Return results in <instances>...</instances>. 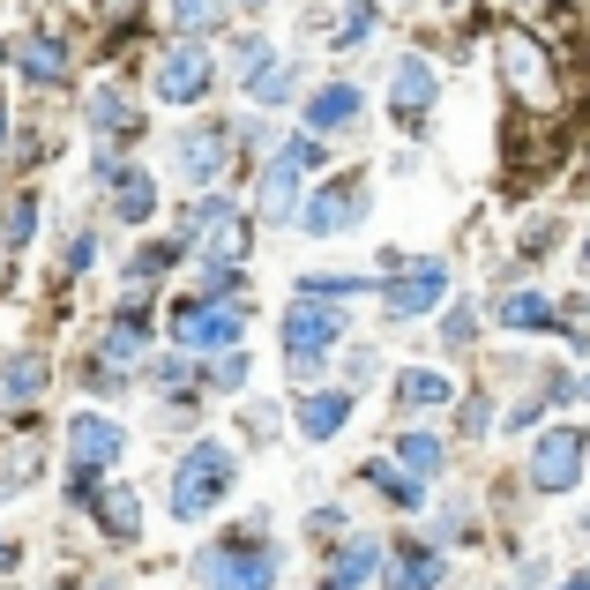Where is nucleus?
I'll return each instance as SVG.
<instances>
[{
    "instance_id": "obj_16",
    "label": "nucleus",
    "mask_w": 590,
    "mask_h": 590,
    "mask_svg": "<svg viewBox=\"0 0 590 590\" xmlns=\"http://www.w3.org/2000/svg\"><path fill=\"white\" fill-rule=\"evenodd\" d=\"M381 576V539H367V531H359V539H344L337 546V568H329V583L337 590H359V583H374Z\"/></svg>"
},
{
    "instance_id": "obj_36",
    "label": "nucleus",
    "mask_w": 590,
    "mask_h": 590,
    "mask_svg": "<svg viewBox=\"0 0 590 590\" xmlns=\"http://www.w3.org/2000/svg\"><path fill=\"white\" fill-rule=\"evenodd\" d=\"M8 560H15V546H8V539H0V568H8Z\"/></svg>"
},
{
    "instance_id": "obj_5",
    "label": "nucleus",
    "mask_w": 590,
    "mask_h": 590,
    "mask_svg": "<svg viewBox=\"0 0 590 590\" xmlns=\"http://www.w3.org/2000/svg\"><path fill=\"white\" fill-rule=\"evenodd\" d=\"M314 165H322V142H314V135H292V142L269 158V172H262V217H269V224L299 217V180Z\"/></svg>"
},
{
    "instance_id": "obj_24",
    "label": "nucleus",
    "mask_w": 590,
    "mask_h": 590,
    "mask_svg": "<svg viewBox=\"0 0 590 590\" xmlns=\"http://www.w3.org/2000/svg\"><path fill=\"white\" fill-rule=\"evenodd\" d=\"M359 478H367L374 494H389V501H396V508H419V501H426V478H404V471H396V464H367V471H359Z\"/></svg>"
},
{
    "instance_id": "obj_14",
    "label": "nucleus",
    "mask_w": 590,
    "mask_h": 590,
    "mask_svg": "<svg viewBox=\"0 0 590 590\" xmlns=\"http://www.w3.org/2000/svg\"><path fill=\"white\" fill-rule=\"evenodd\" d=\"M433 68H426V60H404V68H396V90H389V113H396V127H419L426 113H433Z\"/></svg>"
},
{
    "instance_id": "obj_32",
    "label": "nucleus",
    "mask_w": 590,
    "mask_h": 590,
    "mask_svg": "<svg viewBox=\"0 0 590 590\" xmlns=\"http://www.w3.org/2000/svg\"><path fill=\"white\" fill-rule=\"evenodd\" d=\"M269 60H277V53H269V38H247L240 45V60H232V76H240V83H262V68H269Z\"/></svg>"
},
{
    "instance_id": "obj_38",
    "label": "nucleus",
    "mask_w": 590,
    "mask_h": 590,
    "mask_svg": "<svg viewBox=\"0 0 590 590\" xmlns=\"http://www.w3.org/2000/svg\"><path fill=\"white\" fill-rule=\"evenodd\" d=\"M583 404H590V374H583Z\"/></svg>"
},
{
    "instance_id": "obj_17",
    "label": "nucleus",
    "mask_w": 590,
    "mask_h": 590,
    "mask_svg": "<svg viewBox=\"0 0 590 590\" xmlns=\"http://www.w3.org/2000/svg\"><path fill=\"white\" fill-rule=\"evenodd\" d=\"M38 389H45V359H38V351H15V359L0 367V419H8L15 404H31Z\"/></svg>"
},
{
    "instance_id": "obj_19",
    "label": "nucleus",
    "mask_w": 590,
    "mask_h": 590,
    "mask_svg": "<svg viewBox=\"0 0 590 590\" xmlns=\"http://www.w3.org/2000/svg\"><path fill=\"white\" fill-rule=\"evenodd\" d=\"M97 501V523L113 531V539H142V501L127 494V486H105V494H90Z\"/></svg>"
},
{
    "instance_id": "obj_35",
    "label": "nucleus",
    "mask_w": 590,
    "mask_h": 590,
    "mask_svg": "<svg viewBox=\"0 0 590 590\" xmlns=\"http://www.w3.org/2000/svg\"><path fill=\"white\" fill-rule=\"evenodd\" d=\"M560 590H590V576H568V583H560Z\"/></svg>"
},
{
    "instance_id": "obj_2",
    "label": "nucleus",
    "mask_w": 590,
    "mask_h": 590,
    "mask_svg": "<svg viewBox=\"0 0 590 590\" xmlns=\"http://www.w3.org/2000/svg\"><path fill=\"white\" fill-rule=\"evenodd\" d=\"M247 337V299L210 292V299H180L172 306V344L180 351H210V344H240Z\"/></svg>"
},
{
    "instance_id": "obj_20",
    "label": "nucleus",
    "mask_w": 590,
    "mask_h": 590,
    "mask_svg": "<svg viewBox=\"0 0 590 590\" xmlns=\"http://www.w3.org/2000/svg\"><path fill=\"white\" fill-rule=\"evenodd\" d=\"M441 583V553L433 546H404L396 568H389V590H433Z\"/></svg>"
},
{
    "instance_id": "obj_33",
    "label": "nucleus",
    "mask_w": 590,
    "mask_h": 590,
    "mask_svg": "<svg viewBox=\"0 0 590 590\" xmlns=\"http://www.w3.org/2000/svg\"><path fill=\"white\" fill-rule=\"evenodd\" d=\"M210 381H217V389H247V351L232 344V359H217V367H210Z\"/></svg>"
},
{
    "instance_id": "obj_39",
    "label": "nucleus",
    "mask_w": 590,
    "mask_h": 590,
    "mask_svg": "<svg viewBox=\"0 0 590 590\" xmlns=\"http://www.w3.org/2000/svg\"><path fill=\"white\" fill-rule=\"evenodd\" d=\"M322 590H337V583H322Z\"/></svg>"
},
{
    "instance_id": "obj_15",
    "label": "nucleus",
    "mask_w": 590,
    "mask_h": 590,
    "mask_svg": "<svg viewBox=\"0 0 590 590\" xmlns=\"http://www.w3.org/2000/svg\"><path fill=\"white\" fill-rule=\"evenodd\" d=\"M501 60H508V83L523 90V97H546V45H539V38L508 31V38H501Z\"/></svg>"
},
{
    "instance_id": "obj_12",
    "label": "nucleus",
    "mask_w": 590,
    "mask_h": 590,
    "mask_svg": "<svg viewBox=\"0 0 590 590\" xmlns=\"http://www.w3.org/2000/svg\"><path fill=\"white\" fill-rule=\"evenodd\" d=\"M210 53H203V45H180V53H165V60H158V97H165V105H195V97H203V90H210Z\"/></svg>"
},
{
    "instance_id": "obj_18",
    "label": "nucleus",
    "mask_w": 590,
    "mask_h": 590,
    "mask_svg": "<svg viewBox=\"0 0 590 590\" xmlns=\"http://www.w3.org/2000/svg\"><path fill=\"white\" fill-rule=\"evenodd\" d=\"M351 419V396H299V441H337Z\"/></svg>"
},
{
    "instance_id": "obj_25",
    "label": "nucleus",
    "mask_w": 590,
    "mask_h": 590,
    "mask_svg": "<svg viewBox=\"0 0 590 590\" xmlns=\"http://www.w3.org/2000/svg\"><path fill=\"white\" fill-rule=\"evenodd\" d=\"M23 76H31V83H60V76H68V53H60V45L45 38H23Z\"/></svg>"
},
{
    "instance_id": "obj_8",
    "label": "nucleus",
    "mask_w": 590,
    "mask_h": 590,
    "mask_svg": "<svg viewBox=\"0 0 590 590\" xmlns=\"http://www.w3.org/2000/svg\"><path fill=\"white\" fill-rule=\"evenodd\" d=\"M531 478H539L546 494H568V486L583 478V433H576V426H546V433L531 441Z\"/></svg>"
},
{
    "instance_id": "obj_10",
    "label": "nucleus",
    "mask_w": 590,
    "mask_h": 590,
    "mask_svg": "<svg viewBox=\"0 0 590 590\" xmlns=\"http://www.w3.org/2000/svg\"><path fill=\"white\" fill-rule=\"evenodd\" d=\"M120 449H127L120 419H105V412H83V419H68V464H76V471L120 464Z\"/></svg>"
},
{
    "instance_id": "obj_29",
    "label": "nucleus",
    "mask_w": 590,
    "mask_h": 590,
    "mask_svg": "<svg viewBox=\"0 0 590 590\" xmlns=\"http://www.w3.org/2000/svg\"><path fill=\"white\" fill-rule=\"evenodd\" d=\"M292 90H299V68H292V60H269L262 83H254V97H262V105H285Z\"/></svg>"
},
{
    "instance_id": "obj_37",
    "label": "nucleus",
    "mask_w": 590,
    "mask_h": 590,
    "mask_svg": "<svg viewBox=\"0 0 590 590\" xmlns=\"http://www.w3.org/2000/svg\"><path fill=\"white\" fill-rule=\"evenodd\" d=\"M583 269H590V232H583Z\"/></svg>"
},
{
    "instance_id": "obj_4",
    "label": "nucleus",
    "mask_w": 590,
    "mask_h": 590,
    "mask_svg": "<svg viewBox=\"0 0 590 590\" xmlns=\"http://www.w3.org/2000/svg\"><path fill=\"white\" fill-rule=\"evenodd\" d=\"M277 546L262 539H232V546H210L203 553V590H269L277 583Z\"/></svg>"
},
{
    "instance_id": "obj_23",
    "label": "nucleus",
    "mask_w": 590,
    "mask_h": 590,
    "mask_svg": "<svg viewBox=\"0 0 590 590\" xmlns=\"http://www.w3.org/2000/svg\"><path fill=\"white\" fill-rule=\"evenodd\" d=\"M113 203H120L127 224H142V217L158 210V187H150V172H142V165H127V172H120V187H113Z\"/></svg>"
},
{
    "instance_id": "obj_30",
    "label": "nucleus",
    "mask_w": 590,
    "mask_h": 590,
    "mask_svg": "<svg viewBox=\"0 0 590 590\" xmlns=\"http://www.w3.org/2000/svg\"><path fill=\"white\" fill-rule=\"evenodd\" d=\"M299 292H374V277L367 269L359 277L351 269H314V277H299Z\"/></svg>"
},
{
    "instance_id": "obj_27",
    "label": "nucleus",
    "mask_w": 590,
    "mask_h": 590,
    "mask_svg": "<svg viewBox=\"0 0 590 590\" xmlns=\"http://www.w3.org/2000/svg\"><path fill=\"white\" fill-rule=\"evenodd\" d=\"M396 464L412 471V478H433V471H441V441H433V433H404V441H396Z\"/></svg>"
},
{
    "instance_id": "obj_26",
    "label": "nucleus",
    "mask_w": 590,
    "mask_h": 590,
    "mask_svg": "<svg viewBox=\"0 0 590 590\" xmlns=\"http://www.w3.org/2000/svg\"><path fill=\"white\" fill-rule=\"evenodd\" d=\"M90 127H105V135H127V127H135V105H127L113 83L90 90Z\"/></svg>"
},
{
    "instance_id": "obj_13",
    "label": "nucleus",
    "mask_w": 590,
    "mask_h": 590,
    "mask_svg": "<svg viewBox=\"0 0 590 590\" xmlns=\"http://www.w3.org/2000/svg\"><path fill=\"white\" fill-rule=\"evenodd\" d=\"M359 113H367V90L359 83H329L306 97V127L314 135H344V127H359Z\"/></svg>"
},
{
    "instance_id": "obj_7",
    "label": "nucleus",
    "mask_w": 590,
    "mask_h": 590,
    "mask_svg": "<svg viewBox=\"0 0 590 590\" xmlns=\"http://www.w3.org/2000/svg\"><path fill=\"white\" fill-rule=\"evenodd\" d=\"M351 217H367V187H359V172H344V180H329L306 210H299V232L306 240H337Z\"/></svg>"
},
{
    "instance_id": "obj_9",
    "label": "nucleus",
    "mask_w": 590,
    "mask_h": 590,
    "mask_svg": "<svg viewBox=\"0 0 590 590\" xmlns=\"http://www.w3.org/2000/svg\"><path fill=\"white\" fill-rule=\"evenodd\" d=\"M224 158H232V127H217V120H195L172 142V165H180V180H195V187L224 180Z\"/></svg>"
},
{
    "instance_id": "obj_21",
    "label": "nucleus",
    "mask_w": 590,
    "mask_h": 590,
    "mask_svg": "<svg viewBox=\"0 0 590 590\" xmlns=\"http://www.w3.org/2000/svg\"><path fill=\"white\" fill-rule=\"evenodd\" d=\"M396 396H404L412 412H441V404L456 396V381H449V374H433V367H412V374L396 381Z\"/></svg>"
},
{
    "instance_id": "obj_22",
    "label": "nucleus",
    "mask_w": 590,
    "mask_h": 590,
    "mask_svg": "<svg viewBox=\"0 0 590 590\" xmlns=\"http://www.w3.org/2000/svg\"><path fill=\"white\" fill-rule=\"evenodd\" d=\"M501 322H508V329H553V322H560V306H553L546 292H508L501 299Z\"/></svg>"
},
{
    "instance_id": "obj_1",
    "label": "nucleus",
    "mask_w": 590,
    "mask_h": 590,
    "mask_svg": "<svg viewBox=\"0 0 590 590\" xmlns=\"http://www.w3.org/2000/svg\"><path fill=\"white\" fill-rule=\"evenodd\" d=\"M232 449L224 441H195L187 456H180V471H172V516L180 523H203L224 494H232Z\"/></svg>"
},
{
    "instance_id": "obj_6",
    "label": "nucleus",
    "mask_w": 590,
    "mask_h": 590,
    "mask_svg": "<svg viewBox=\"0 0 590 590\" xmlns=\"http://www.w3.org/2000/svg\"><path fill=\"white\" fill-rule=\"evenodd\" d=\"M180 247H210V254H247V217L224 195H203L195 210H180Z\"/></svg>"
},
{
    "instance_id": "obj_28",
    "label": "nucleus",
    "mask_w": 590,
    "mask_h": 590,
    "mask_svg": "<svg viewBox=\"0 0 590 590\" xmlns=\"http://www.w3.org/2000/svg\"><path fill=\"white\" fill-rule=\"evenodd\" d=\"M165 8H172L180 31H217L224 23V0H165Z\"/></svg>"
},
{
    "instance_id": "obj_11",
    "label": "nucleus",
    "mask_w": 590,
    "mask_h": 590,
    "mask_svg": "<svg viewBox=\"0 0 590 590\" xmlns=\"http://www.w3.org/2000/svg\"><path fill=\"white\" fill-rule=\"evenodd\" d=\"M381 299H389V314H404V322H412V314H433V306L449 299V262H412Z\"/></svg>"
},
{
    "instance_id": "obj_31",
    "label": "nucleus",
    "mask_w": 590,
    "mask_h": 590,
    "mask_svg": "<svg viewBox=\"0 0 590 590\" xmlns=\"http://www.w3.org/2000/svg\"><path fill=\"white\" fill-rule=\"evenodd\" d=\"M0 232H8V247H23V240L38 232V195H15L8 217H0Z\"/></svg>"
},
{
    "instance_id": "obj_34",
    "label": "nucleus",
    "mask_w": 590,
    "mask_h": 590,
    "mask_svg": "<svg viewBox=\"0 0 590 590\" xmlns=\"http://www.w3.org/2000/svg\"><path fill=\"white\" fill-rule=\"evenodd\" d=\"M381 367H374V351H367V344H359V351H351V359H344V381H351V389H367V381H374Z\"/></svg>"
},
{
    "instance_id": "obj_3",
    "label": "nucleus",
    "mask_w": 590,
    "mask_h": 590,
    "mask_svg": "<svg viewBox=\"0 0 590 590\" xmlns=\"http://www.w3.org/2000/svg\"><path fill=\"white\" fill-rule=\"evenodd\" d=\"M344 337V306H329V299H299L292 314H285V367H292V381H306L314 367H322V351Z\"/></svg>"
}]
</instances>
